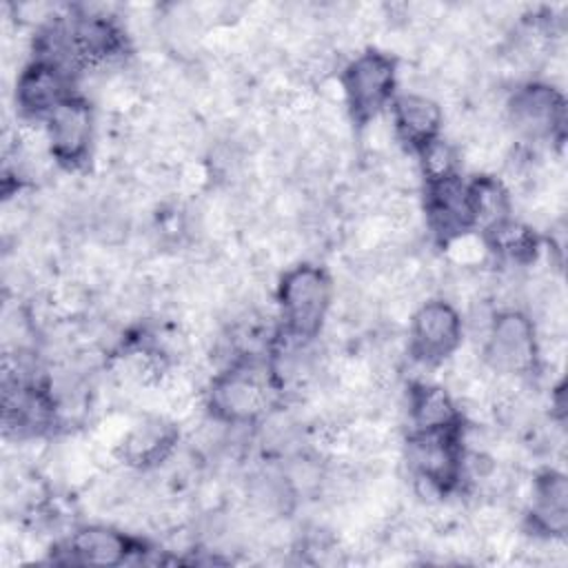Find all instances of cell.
<instances>
[{
  "label": "cell",
  "instance_id": "cell-1",
  "mask_svg": "<svg viewBox=\"0 0 568 568\" xmlns=\"http://www.w3.org/2000/svg\"><path fill=\"white\" fill-rule=\"evenodd\" d=\"M273 402V382L264 368L244 362L220 373L209 390L211 413L226 424H248Z\"/></svg>",
  "mask_w": 568,
  "mask_h": 568
},
{
  "label": "cell",
  "instance_id": "cell-2",
  "mask_svg": "<svg viewBox=\"0 0 568 568\" xmlns=\"http://www.w3.org/2000/svg\"><path fill=\"white\" fill-rule=\"evenodd\" d=\"M280 306L286 331L295 339L315 337L331 306L328 275L320 266H295L280 284Z\"/></svg>",
  "mask_w": 568,
  "mask_h": 568
},
{
  "label": "cell",
  "instance_id": "cell-3",
  "mask_svg": "<svg viewBox=\"0 0 568 568\" xmlns=\"http://www.w3.org/2000/svg\"><path fill=\"white\" fill-rule=\"evenodd\" d=\"M342 87L353 120L368 124L393 95L395 62L379 51H366L346 64Z\"/></svg>",
  "mask_w": 568,
  "mask_h": 568
},
{
  "label": "cell",
  "instance_id": "cell-4",
  "mask_svg": "<svg viewBox=\"0 0 568 568\" xmlns=\"http://www.w3.org/2000/svg\"><path fill=\"white\" fill-rule=\"evenodd\" d=\"M486 362L493 371L506 375H524L535 368L537 344L535 331L519 311H504L490 320L484 346Z\"/></svg>",
  "mask_w": 568,
  "mask_h": 568
},
{
  "label": "cell",
  "instance_id": "cell-5",
  "mask_svg": "<svg viewBox=\"0 0 568 568\" xmlns=\"http://www.w3.org/2000/svg\"><path fill=\"white\" fill-rule=\"evenodd\" d=\"M459 426L439 430H417L408 442V462L419 481L446 493L462 477Z\"/></svg>",
  "mask_w": 568,
  "mask_h": 568
},
{
  "label": "cell",
  "instance_id": "cell-6",
  "mask_svg": "<svg viewBox=\"0 0 568 568\" xmlns=\"http://www.w3.org/2000/svg\"><path fill=\"white\" fill-rule=\"evenodd\" d=\"M462 333V320L450 304L442 300L426 302L413 315L410 353L422 364H439L457 351Z\"/></svg>",
  "mask_w": 568,
  "mask_h": 568
},
{
  "label": "cell",
  "instance_id": "cell-7",
  "mask_svg": "<svg viewBox=\"0 0 568 568\" xmlns=\"http://www.w3.org/2000/svg\"><path fill=\"white\" fill-rule=\"evenodd\" d=\"M93 138V115L87 100L69 95L47 115V142L51 155L64 166L87 160Z\"/></svg>",
  "mask_w": 568,
  "mask_h": 568
},
{
  "label": "cell",
  "instance_id": "cell-8",
  "mask_svg": "<svg viewBox=\"0 0 568 568\" xmlns=\"http://www.w3.org/2000/svg\"><path fill=\"white\" fill-rule=\"evenodd\" d=\"M508 115L521 135L530 140L550 138L564 126V100L552 87L526 84L510 98Z\"/></svg>",
  "mask_w": 568,
  "mask_h": 568
},
{
  "label": "cell",
  "instance_id": "cell-9",
  "mask_svg": "<svg viewBox=\"0 0 568 568\" xmlns=\"http://www.w3.org/2000/svg\"><path fill=\"white\" fill-rule=\"evenodd\" d=\"M426 215L430 229L444 242H450L453 237L462 235L466 229L473 226L468 186L457 175L437 182H426Z\"/></svg>",
  "mask_w": 568,
  "mask_h": 568
},
{
  "label": "cell",
  "instance_id": "cell-10",
  "mask_svg": "<svg viewBox=\"0 0 568 568\" xmlns=\"http://www.w3.org/2000/svg\"><path fill=\"white\" fill-rule=\"evenodd\" d=\"M69 95L67 71L44 60L24 67L16 82V104L27 118H47Z\"/></svg>",
  "mask_w": 568,
  "mask_h": 568
},
{
  "label": "cell",
  "instance_id": "cell-11",
  "mask_svg": "<svg viewBox=\"0 0 568 568\" xmlns=\"http://www.w3.org/2000/svg\"><path fill=\"white\" fill-rule=\"evenodd\" d=\"M393 122L397 135L417 153L437 140L442 126V111L437 102L426 95L406 93L393 104Z\"/></svg>",
  "mask_w": 568,
  "mask_h": 568
},
{
  "label": "cell",
  "instance_id": "cell-12",
  "mask_svg": "<svg viewBox=\"0 0 568 568\" xmlns=\"http://www.w3.org/2000/svg\"><path fill=\"white\" fill-rule=\"evenodd\" d=\"M133 550H135V544L126 535L106 526L80 528L67 544V552L71 561L98 564V566L122 564Z\"/></svg>",
  "mask_w": 568,
  "mask_h": 568
},
{
  "label": "cell",
  "instance_id": "cell-13",
  "mask_svg": "<svg viewBox=\"0 0 568 568\" xmlns=\"http://www.w3.org/2000/svg\"><path fill=\"white\" fill-rule=\"evenodd\" d=\"M173 444L175 428L162 419H149L126 435L122 444V457L131 466L149 468L166 459Z\"/></svg>",
  "mask_w": 568,
  "mask_h": 568
},
{
  "label": "cell",
  "instance_id": "cell-14",
  "mask_svg": "<svg viewBox=\"0 0 568 568\" xmlns=\"http://www.w3.org/2000/svg\"><path fill=\"white\" fill-rule=\"evenodd\" d=\"M566 479L557 473H544L535 484L532 524L546 535L566 530Z\"/></svg>",
  "mask_w": 568,
  "mask_h": 568
},
{
  "label": "cell",
  "instance_id": "cell-15",
  "mask_svg": "<svg viewBox=\"0 0 568 568\" xmlns=\"http://www.w3.org/2000/svg\"><path fill=\"white\" fill-rule=\"evenodd\" d=\"M410 415L417 430H439L457 428L459 415L453 399L439 386H415L410 395Z\"/></svg>",
  "mask_w": 568,
  "mask_h": 568
},
{
  "label": "cell",
  "instance_id": "cell-16",
  "mask_svg": "<svg viewBox=\"0 0 568 568\" xmlns=\"http://www.w3.org/2000/svg\"><path fill=\"white\" fill-rule=\"evenodd\" d=\"M468 197L473 226H481L484 233L508 220V195L497 180L477 178L473 184H468Z\"/></svg>",
  "mask_w": 568,
  "mask_h": 568
},
{
  "label": "cell",
  "instance_id": "cell-17",
  "mask_svg": "<svg viewBox=\"0 0 568 568\" xmlns=\"http://www.w3.org/2000/svg\"><path fill=\"white\" fill-rule=\"evenodd\" d=\"M486 240L490 244L493 251H497L499 255L504 257H510V260H530L535 255V237L532 233L521 226V224H515L510 220L497 224L495 229L486 231Z\"/></svg>",
  "mask_w": 568,
  "mask_h": 568
},
{
  "label": "cell",
  "instance_id": "cell-18",
  "mask_svg": "<svg viewBox=\"0 0 568 568\" xmlns=\"http://www.w3.org/2000/svg\"><path fill=\"white\" fill-rule=\"evenodd\" d=\"M419 155H422V169H424L426 182H437V180L457 175L455 173V153L439 138L433 140L428 146H424L419 151Z\"/></svg>",
  "mask_w": 568,
  "mask_h": 568
}]
</instances>
